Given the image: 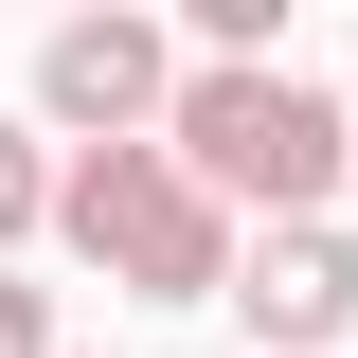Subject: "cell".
Returning <instances> with one entry per match:
<instances>
[{"instance_id": "1", "label": "cell", "mask_w": 358, "mask_h": 358, "mask_svg": "<svg viewBox=\"0 0 358 358\" xmlns=\"http://www.w3.org/2000/svg\"><path fill=\"white\" fill-rule=\"evenodd\" d=\"M162 162L215 197V215H251V233H305L322 197H341V108H322L305 72H179V108H162Z\"/></svg>"}, {"instance_id": "2", "label": "cell", "mask_w": 358, "mask_h": 358, "mask_svg": "<svg viewBox=\"0 0 358 358\" xmlns=\"http://www.w3.org/2000/svg\"><path fill=\"white\" fill-rule=\"evenodd\" d=\"M54 251L108 268L126 305H233V215L162 143H72V162H54Z\"/></svg>"}, {"instance_id": "3", "label": "cell", "mask_w": 358, "mask_h": 358, "mask_svg": "<svg viewBox=\"0 0 358 358\" xmlns=\"http://www.w3.org/2000/svg\"><path fill=\"white\" fill-rule=\"evenodd\" d=\"M36 108H54L72 143H162L179 36H162V18H126V0H108V18H54V36H36Z\"/></svg>"}, {"instance_id": "4", "label": "cell", "mask_w": 358, "mask_h": 358, "mask_svg": "<svg viewBox=\"0 0 358 358\" xmlns=\"http://www.w3.org/2000/svg\"><path fill=\"white\" fill-rule=\"evenodd\" d=\"M233 305H251V358H341V322H358V233H341V215L233 233Z\"/></svg>"}, {"instance_id": "5", "label": "cell", "mask_w": 358, "mask_h": 358, "mask_svg": "<svg viewBox=\"0 0 358 358\" xmlns=\"http://www.w3.org/2000/svg\"><path fill=\"white\" fill-rule=\"evenodd\" d=\"M36 233H54V143L0 126V251H36Z\"/></svg>"}, {"instance_id": "6", "label": "cell", "mask_w": 358, "mask_h": 358, "mask_svg": "<svg viewBox=\"0 0 358 358\" xmlns=\"http://www.w3.org/2000/svg\"><path fill=\"white\" fill-rule=\"evenodd\" d=\"M0 358H72L54 341V287H0Z\"/></svg>"}, {"instance_id": "7", "label": "cell", "mask_w": 358, "mask_h": 358, "mask_svg": "<svg viewBox=\"0 0 358 358\" xmlns=\"http://www.w3.org/2000/svg\"><path fill=\"white\" fill-rule=\"evenodd\" d=\"M341 143H358V90H341Z\"/></svg>"}]
</instances>
